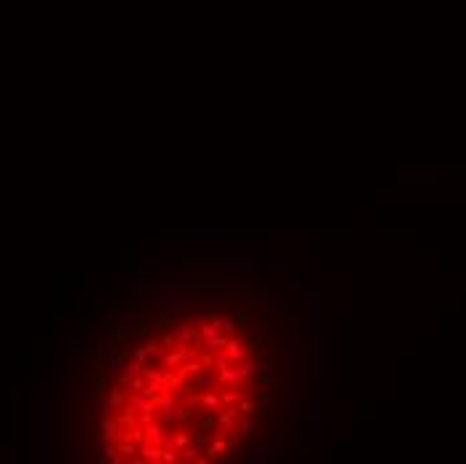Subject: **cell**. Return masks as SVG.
Returning a JSON list of instances; mask_svg holds the SVG:
<instances>
[{"instance_id":"obj_1","label":"cell","mask_w":466,"mask_h":464,"mask_svg":"<svg viewBox=\"0 0 466 464\" xmlns=\"http://www.w3.org/2000/svg\"><path fill=\"white\" fill-rule=\"evenodd\" d=\"M183 242L185 244H222L225 231L222 228H185Z\"/></svg>"},{"instance_id":"obj_2","label":"cell","mask_w":466,"mask_h":464,"mask_svg":"<svg viewBox=\"0 0 466 464\" xmlns=\"http://www.w3.org/2000/svg\"><path fill=\"white\" fill-rule=\"evenodd\" d=\"M51 389H54V381H49V397H46V402H43V421H40V427H43V443H40V451H43V461H51V405H54V400H51Z\"/></svg>"},{"instance_id":"obj_3","label":"cell","mask_w":466,"mask_h":464,"mask_svg":"<svg viewBox=\"0 0 466 464\" xmlns=\"http://www.w3.org/2000/svg\"><path fill=\"white\" fill-rule=\"evenodd\" d=\"M262 263L260 260H255L249 253H231V255H225V260H222V268L225 271H236V274H249V271H257Z\"/></svg>"},{"instance_id":"obj_4","label":"cell","mask_w":466,"mask_h":464,"mask_svg":"<svg viewBox=\"0 0 466 464\" xmlns=\"http://www.w3.org/2000/svg\"><path fill=\"white\" fill-rule=\"evenodd\" d=\"M225 354H228L231 365H236V362H241L244 357L249 354V346L238 336H228V341H225Z\"/></svg>"},{"instance_id":"obj_5","label":"cell","mask_w":466,"mask_h":464,"mask_svg":"<svg viewBox=\"0 0 466 464\" xmlns=\"http://www.w3.org/2000/svg\"><path fill=\"white\" fill-rule=\"evenodd\" d=\"M172 435H169V427L166 424H155V421H150L148 427H145V440L148 443H155V446H166V440H169Z\"/></svg>"},{"instance_id":"obj_6","label":"cell","mask_w":466,"mask_h":464,"mask_svg":"<svg viewBox=\"0 0 466 464\" xmlns=\"http://www.w3.org/2000/svg\"><path fill=\"white\" fill-rule=\"evenodd\" d=\"M257 365H260V362L255 360V357H249V354L244 357V360H241V362H236V373H238V384H247V381H249V378H255V376H257Z\"/></svg>"},{"instance_id":"obj_7","label":"cell","mask_w":466,"mask_h":464,"mask_svg":"<svg viewBox=\"0 0 466 464\" xmlns=\"http://www.w3.org/2000/svg\"><path fill=\"white\" fill-rule=\"evenodd\" d=\"M121 437H124L121 421H118V419H105L102 421V440H105V443H118Z\"/></svg>"},{"instance_id":"obj_8","label":"cell","mask_w":466,"mask_h":464,"mask_svg":"<svg viewBox=\"0 0 466 464\" xmlns=\"http://www.w3.org/2000/svg\"><path fill=\"white\" fill-rule=\"evenodd\" d=\"M183 287H185L183 277H169V274H164L161 279H155V290H161V293H180Z\"/></svg>"},{"instance_id":"obj_9","label":"cell","mask_w":466,"mask_h":464,"mask_svg":"<svg viewBox=\"0 0 466 464\" xmlns=\"http://www.w3.org/2000/svg\"><path fill=\"white\" fill-rule=\"evenodd\" d=\"M124 402H126V397H124V392H121V384L107 389V395H105V408L107 411H118Z\"/></svg>"},{"instance_id":"obj_10","label":"cell","mask_w":466,"mask_h":464,"mask_svg":"<svg viewBox=\"0 0 466 464\" xmlns=\"http://www.w3.org/2000/svg\"><path fill=\"white\" fill-rule=\"evenodd\" d=\"M198 405L207 408L209 413H220V411H222V402H220V395H217V392H204V395L198 397Z\"/></svg>"},{"instance_id":"obj_11","label":"cell","mask_w":466,"mask_h":464,"mask_svg":"<svg viewBox=\"0 0 466 464\" xmlns=\"http://www.w3.org/2000/svg\"><path fill=\"white\" fill-rule=\"evenodd\" d=\"M139 454H142V456H139L142 461H161L164 446H155V443H148V440H145V443L139 446Z\"/></svg>"},{"instance_id":"obj_12","label":"cell","mask_w":466,"mask_h":464,"mask_svg":"<svg viewBox=\"0 0 466 464\" xmlns=\"http://www.w3.org/2000/svg\"><path fill=\"white\" fill-rule=\"evenodd\" d=\"M214 416H217V427H220V432H222V435H233V432H236L233 411H220V413H214Z\"/></svg>"},{"instance_id":"obj_13","label":"cell","mask_w":466,"mask_h":464,"mask_svg":"<svg viewBox=\"0 0 466 464\" xmlns=\"http://www.w3.org/2000/svg\"><path fill=\"white\" fill-rule=\"evenodd\" d=\"M268 314H290V303H287V298H281L279 293H271L268 295Z\"/></svg>"},{"instance_id":"obj_14","label":"cell","mask_w":466,"mask_h":464,"mask_svg":"<svg viewBox=\"0 0 466 464\" xmlns=\"http://www.w3.org/2000/svg\"><path fill=\"white\" fill-rule=\"evenodd\" d=\"M193 389H196V392H220L222 384H220V381H212V378H207V376L198 373V376L193 378Z\"/></svg>"},{"instance_id":"obj_15","label":"cell","mask_w":466,"mask_h":464,"mask_svg":"<svg viewBox=\"0 0 466 464\" xmlns=\"http://www.w3.org/2000/svg\"><path fill=\"white\" fill-rule=\"evenodd\" d=\"M268 461H271V446H266V443L257 446L255 454L247 456V464H268Z\"/></svg>"},{"instance_id":"obj_16","label":"cell","mask_w":466,"mask_h":464,"mask_svg":"<svg viewBox=\"0 0 466 464\" xmlns=\"http://www.w3.org/2000/svg\"><path fill=\"white\" fill-rule=\"evenodd\" d=\"M217 395H220V402H222V405H228V408H231V405H236V402L241 400V395H238V384H236V386H228V389L222 386V389L217 392Z\"/></svg>"},{"instance_id":"obj_17","label":"cell","mask_w":466,"mask_h":464,"mask_svg":"<svg viewBox=\"0 0 466 464\" xmlns=\"http://www.w3.org/2000/svg\"><path fill=\"white\" fill-rule=\"evenodd\" d=\"M233 435H236V440H249V437H255V424L249 421V416L236 424V432H233Z\"/></svg>"},{"instance_id":"obj_18","label":"cell","mask_w":466,"mask_h":464,"mask_svg":"<svg viewBox=\"0 0 466 464\" xmlns=\"http://www.w3.org/2000/svg\"><path fill=\"white\" fill-rule=\"evenodd\" d=\"M183 268H185L183 260H161V263H155V271L161 274H180Z\"/></svg>"},{"instance_id":"obj_19","label":"cell","mask_w":466,"mask_h":464,"mask_svg":"<svg viewBox=\"0 0 466 464\" xmlns=\"http://www.w3.org/2000/svg\"><path fill=\"white\" fill-rule=\"evenodd\" d=\"M204 362H196V360H185L180 368H177V371H180V376H198L201 371H204Z\"/></svg>"},{"instance_id":"obj_20","label":"cell","mask_w":466,"mask_h":464,"mask_svg":"<svg viewBox=\"0 0 466 464\" xmlns=\"http://www.w3.org/2000/svg\"><path fill=\"white\" fill-rule=\"evenodd\" d=\"M217 373H220L217 381H220L222 386H236V384H238V373H236V368H231V365H228V368H222V371H217Z\"/></svg>"},{"instance_id":"obj_21","label":"cell","mask_w":466,"mask_h":464,"mask_svg":"<svg viewBox=\"0 0 466 464\" xmlns=\"http://www.w3.org/2000/svg\"><path fill=\"white\" fill-rule=\"evenodd\" d=\"M169 333H172V338H174V343H177V341H185V343H188L190 338H193V336H190V327H183L180 322H172Z\"/></svg>"},{"instance_id":"obj_22","label":"cell","mask_w":466,"mask_h":464,"mask_svg":"<svg viewBox=\"0 0 466 464\" xmlns=\"http://www.w3.org/2000/svg\"><path fill=\"white\" fill-rule=\"evenodd\" d=\"M238 327H241V322H236V319H231L228 314H222V322H220V330L225 333V336H238Z\"/></svg>"},{"instance_id":"obj_23","label":"cell","mask_w":466,"mask_h":464,"mask_svg":"<svg viewBox=\"0 0 466 464\" xmlns=\"http://www.w3.org/2000/svg\"><path fill=\"white\" fill-rule=\"evenodd\" d=\"M225 341H228V336H220V333H214V336H209V338H204V346L207 349H212V352H217V349H225Z\"/></svg>"},{"instance_id":"obj_24","label":"cell","mask_w":466,"mask_h":464,"mask_svg":"<svg viewBox=\"0 0 466 464\" xmlns=\"http://www.w3.org/2000/svg\"><path fill=\"white\" fill-rule=\"evenodd\" d=\"M169 440H172V448H174V451H183V448H188V446H190V435H188L185 430L174 432Z\"/></svg>"},{"instance_id":"obj_25","label":"cell","mask_w":466,"mask_h":464,"mask_svg":"<svg viewBox=\"0 0 466 464\" xmlns=\"http://www.w3.org/2000/svg\"><path fill=\"white\" fill-rule=\"evenodd\" d=\"M142 373H145V378L150 384H166V373H161V371H153V368H142Z\"/></svg>"},{"instance_id":"obj_26","label":"cell","mask_w":466,"mask_h":464,"mask_svg":"<svg viewBox=\"0 0 466 464\" xmlns=\"http://www.w3.org/2000/svg\"><path fill=\"white\" fill-rule=\"evenodd\" d=\"M225 443H228V435H225V437H217V440H214V443H212V446L207 448V454H209V459H214V456H220V454H222V451H225Z\"/></svg>"},{"instance_id":"obj_27","label":"cell","mask_w":466,"mask_h":464,"mask_svg":"<svg viewBox=\"0 0 466 464\" xmlns=\"http://www.w3.org/2000/svg\"><path fill=\"white\" fill-rule=\"evenodd\" d=\"M198 454H201L198 443H196V446H188V448H183V451H180V461H196V459H198Z\"/></svg>"},{"instance_id":"obj_28","label":"cell","mask_w":466,"mask_h":464,"mask_svg":"<svg viewBox=\"0 0 466 464\" xmlns=\"http://www.w3.org/2000/svg\"><path fill=\"white\" fill-rule=\"evenodd\" d=\"M228 365H231L228 354H214V357H209V368H214V371H222V368H228Z\"/></svg>"},{"instance_id":"obj_29","label":"cell","mask_w":466,"mask_h":464,"mask_svg":"<svg viewBox=\"0 0 466 464\" xmlns=\"http://www.w3.org/2000/svg\"><path fill=\"white\" fill-rule=\"evenodd\" d=\"M126 384H129L131 389H134V392H142V389L148 386V378H145V373H137V376H131Z\"/></svg>"},{"instance_id":"obj_30","label":"cell","mask_w":466,"mask_h":464,"mask_svg":"<svg viewBox=\"0 0 466 464\" xmlns=\"http://www.w3.org/2000/svg\"><path fill=\"white\" fill-rule=\"evenodd\" d=\"M236 408L241 411L244 416H252V413L257 411V400H238V402H236Z\"/></svg>"},{"instance_id":"obj_31","label":"cell","mask_w":466,"mask_h":464,"mask_svg":"<svg viewBox=\"0 0 466 464\" xmlns=\"http://www.w3.org/2000/svg\"><path fill=\"white\" fill-rule=\"evenodd\" d=\"M198 333H201V338H209V336H214V333H220V327L214 322H209V319H204V322L198 325Z\"/></svg>"},{"instance_id":"obj_32","label":"cell","mask_w":466,"mask_h":464,"mask_svg":"<svg viewBox=\"0 0 466 464\" xmlns=\"http://www.w3.org/2000/svg\"><path fill=\"white\" fill-rule=\"evenodd\" d=\"M142 368H145V365H139L137 360H134V362H129V365L124 368V378H121V381L126 384V381H129V378H131V376H137V373H142Z\"/></svg>"},{"instance_id":"obj_33","label":"cell","mask_w":466,"mask_h":464,"mask_svg":"<svg viewBox=\"0 0 466 464\" xmlns=\"http://www.w3.org/2000/svg\"><path fill=\"white\" fill-rule=\"evenodd\" d=\"M107 365H110V368H107L110 373H121V371H124V360H121V354L110 352V360H107Z\"/></svg>"},{"instance_id":"obj_34","label":"cell","mask_w":466,"mask_h":464,"mask_svg":"<svg viewBox=\"0 0 466 464\" xmlns=\"http://www.w3.org/2000/svg\"><path fill=\"white\" fill-rule=\"evenodd\" d=\"M121 319H124V322H126L129 327H142V317H139V314H134V312H126Z\"/></svg>"},{"instance_id":"obj_35","label":"cell","mask_w":466,"mask_h":464,"mask_svg":"<svg viewBox=\"0 0 466 464\" xmlns=\"http://www.w3.org/2000/svg\"><path fill=\"white\" fill-rule=\"evenodd\" d=\"M266 268L268 271H290V260H268Z\"/></svg>"},{"instance_id":"obj_36","label":"cell","mask_w":466,"mask_h":464,"mask_svg":"<svg viewBox=\"0 0 466 464\" xmlns=\"http://www.w3.org/2000/svg\"><path fill=\"white\" fill-rule=\"evenodd\" d=\"M161 461H169V464L180 461V451H174V448H164V454H161Z\"/></svg>"},{"instance_id":"obj_37","label":"cell","mask_w":466,"mask_h":464,"mask_svg":"<svg viewBox=\"0 0 466 464\" xmlns=\"http://www.w3.org/2000/svg\"><path fill=\"white\" fill-rule=\"evenodd\" d=\"M110 352L113 349H110V343H107V341H97V346H94V354H97V357H110Z\"/></svg>"},{"instance_id":"obj_38","label":"cell","mask_w":466,"mask_h":464,"mask_svg":"<svg viewBox=\"0 0 466 464\" xmlns=\"http://www.w3.org/2000/svg\"><path fill=\"white\" fill-rule=\"evenodd\" d=\"M134 413H137V424L139 427H148L153 421V413L150 411H134Z\"/></svg>"},{"instance_id":"obj_39","label":"cell","mask_w":466,"mask_h":464,"mask_svg":"<svg viewBox=\"0 0 466 464\" xmlns=\"http://www.w3.org/2000/svg\"><path fill=\"white\" fill-rule=\"evenodd\" d=\"M290 413H292V419L297 421V419L303 416V402H300V400H292V402H290Z\"/></svg>"},{"instance_id":"obj_40","label":"cell","mask_w":466,"mask_h":464,"mask_svg":"<svg viewBox=\"0 0 466 464\" xmlns=\"http://www.w3.org/2000/svg\"><path fill=\"white\" fill-rule=\"evenodd\" d=\"M131 354H134V360H137V362H139V365H145V362H148V357H150V354H148V349H145V346H142V349H139V346H137V349H134V352H131Z\"/></svg>"},{"instance_id":"obj_41","label":"cell","mask_w":466,"mask_h":464,"mask_svg":"<svg viewBox=\"0 0 466 464\" xmlns=\"http://www.w3.org/2000/svg\"><path fill=\"white\" fill-rule=\"evenodd\" d=\"M196 427H198V432H201V435H207V430L212 427V419H209V416H201V419L196 421Z\"/></svg>"},{"instance_id":"obj_42","label":"cell","mask_w":466,"mask_h":464,"mask_svg":"<svg viewBox=\"0 0 466 464\" xmlns=\"http://www.w3.org/2000/svg\"><path fill=\"white\" fill-rule=\"evenodd\" d=\"M70 395H73V378L67 376L65 378V397H70Z\"/></svg>"},{"instance_id":"obj_43","label":"cell","mask_w":466,"mask_h":464,"mask_svg":"<svg viewBox=\"0 0 466 464\" xmlns=\"http://www.w3.org/2000/svg\"><path fill=\"white\" fill-rule=\"evenodd\" d=\"M158 346H161V343H158V341H150V343H145V349H148V354H155V352H158Z\"/></svg>"},{"instance_id":"obj_44","label":"cell","mask_w":466,"mask_h":464,"mask_svg":"<svg viewBox=\"0 0 466 464\" xmlns=\"http://www.w3.org/2000/svg\"><path fill=\"white\" fill-rule=\"evenodd\" d=\"M303 451H306V446H303V443H295V456H300Z\"/></svg>"},{"instance_id":"obj_45","label":"cell","mask_w":466,"mask_h":464,"mask_svg":"<svg viewBox=\"0 0 466 464\" xmlns=\"http://www.w3.org/2000/svg\"><path fill=\"white\" fill-rule=\"evenodd\" d=\"M94 461H97V464H105V461H107V456H102V454H97V456H94Z\"/></svg>"}]
</instances>
